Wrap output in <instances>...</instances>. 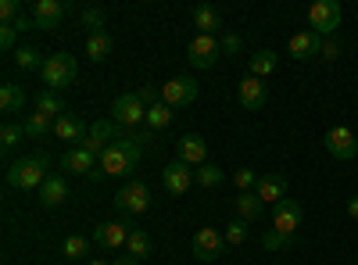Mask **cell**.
<instances>
[{
	"instance_id": "cell-1",
	"label": "cell",
	"mask_w": 358,
	"mask_h": 265,
	"mask_svg": "<svg viewBox=\"0 0 358 265\" xmlns=\"http://www.w3.org/2000/svg\"><path fill=\"white\" fill-rule=\"evenodd\" d=\"M140 147H133V143H126V140H115L108 151L97 158V169L104 172V176H115V180H122V176H129L133 169H136V162H140Z\"/></svg>"
},
{
	"instance_id": "cell-2",
	"label": "cell",
	"mask_w": 358,
	"mask_h": 265,
	"mask_svg": "<svg viewBox=\"0 0 358 265\" xmlns=\"http://www.w3.org/2000/svg\"><path fill=\"white\" fill-rule=\"evenodd\" d=\"M8 187H18V190H33V187H43L47 180V158L43 155H25L22 162H15L8 169Z\"/></svg>"
},
{
	"instance_id": "cell-3",
	"label": "cell",
	"mask_w": 358,
	"mask_h": 265,
	"mask_svg": "<svg viewBox=\"0 0 358 265\" xmlns=\"http://www.w3.org/2000/svg\"><path fill=\"white\" fill-rule=\"evenodd\" d=\"M40 76H43V83L50 86V90H62V86H72V83H76L79 65H76V57H72V54L57 50V54H50L47 62H43Z\"/></svg>"
},
{
	"instance_id": "cell-4",
	"label": "cell",
	"mask_w": 358,
	"mask_h": 265,
	"mask_svg": "<svg viewBox=\"0 0 358 265\" xmlns=\"http://www.w3.org/2000/svg\"><path fill=\"white\" fill-rule=\"evenodd\" d=\"M341 18H344V8L337 4V0H315V4L308 8V25H312V33H319L322 40L337 33Z\"/></svg>"
},
{
	"instance_id": "cell-5",
	"label": "cell",
	"mask_w": 358,
	"mask_h": 265,
	"mask_svg": "<svg viewBox=\"0 0 358 265\" xmlns=\"http://www.w3.org/2000/svg\"><path fill=\"white\" fill-rule=\"evenodd\" d=\"M111 119L122 129H140V126H147V108L140 104L136 94H122L111 104Z\"/></svg>"
},
{
	"instance_id": "cell-6",
	"label": "cell",
	"mask_w": 358,
	"mask_h": 265,
	"mask_svg": "<svg viewBox=\"0 0 358 265\" xmlns=\"http://www.w3.org/2000/svg\"><path fill=\"white\" fill-rule=\"evenodd\" d=\"M194 101H197L194 76H176L162 86V104H169V108H190Z\"/></svg>"
},
{
	"instance_id": "cell-7",
	"label": "cell",
	"mask_w": 358,
	"mask_h": 265,
	"mask_svg": "<svg viewBox=\"0 0 358 265\" xmlns=\"http://www.w3.org/2000/svg\"><path fill=\"white\" fill-rule=\"evenodd\" d=\"M322 143H326V155L337 158V162H351V158L358 155V140H355V133H351L348 126H334V129H326Z\"/></svg>"
},
{
	"instance_id": "cell-8",
	"label": "cell",
	"mask_w": 358,
	"mask_h": 265,
	"mask_svg": "<svg viewBox=\"0 0 358 265\" xmlns=\"http://www.w3.org/2000/svg\"><path fill=\"white\" fill-rule=\"evenodd\" d=\"M115 204H118L126 215H143L147 208H151V190H147V183L133 180V183H126L122 190L115 194Z\"/></svg>"
},
{
	"instance_id": "cell-9",
	"label": "cell",
	"mask_w": 358,
	"mask_h": 265,
	"mask_svg": "<svg viewBox=\"0 0 358 265\" xmlns=\"http://www.w3.org/2000/svg\"><path fill=\"white\" fill-rule=\"evenodd\" d=\"M162 183H165V190L172 194V197H183L197 180H194V165H187V162H169L165 165V172H162Z\"/></svg>"
},
{
	"instance_id": "cell-10",
	"label": "cell",
	"mask_w": 358,
	"mask_h": 265,
	"mask_svg": "<svg viewBox=\"0 0 358 265\" xmlns=\"http://www.w3.org/2000/svg\"><path fill=\"white\" fill-rule=\"evenodd\" d=\"M187 54H190V65H194V69H212V65L219 62V54H222V43H219L215 36L197 33V36L190 40Z\"/></svg>"
},
{
	"instance_id": "cell-11",
	"label": "cell",
	"mask_w": 358,
	"mask_h": 265,
	"mask_svg": "<svg viewBox=\"0 0 358 265\" xmlns=\"http://www.w3.org/2000/svg\"><path fill=\"white\" fill-rule=\"evenodd\" d=\"M301 219H305V212H301V204H297V201L283 197L280 204H273V229L283 233V237H294L297 226H301Z\"/></svg>"
},
{
	"instance_id": "cell-12",
	"label": "cell",
	"mask_w": 358,
	"mask_h": 265,
	"mask_svg": "<svg viewBox=\"0 0 358 265\" xmlns=\"http://www.w3.org/2000/svg\"><path fill=\"white\" fill-rule=\"evenodd\" d=\"M222 244H226V237H222L215 226H201V229L194 233V258L215 262V258L222 255Z\"/></svg>"
},
{
	"instance_id": "cell-13",
	"label": "cell",
	"mask_w": 358,
	"mask_h": 265,
	"mask_svg": "<svg viewBox=\"0 0 358 265\" xmlns=\"http://www.w3.org/2000/svg\"><path fill=\"white\" fill-rule=\"evenodd\" d=\"M62 169L65 172H76V176H86V180H101V169H97V155H90L86 147H72V151L62 158Z\"/></svg>"
},
{
	"instance_id": "cell-14",
	"label": "cell",
	"mask_w": 358,
	"mask_h": 265,
	"mask_svg": "<svg viewBox=\"0 0 358 265\" xmlns=\"http://www.w3.org/2000/svg\"><path fill=\"white\" fill-rule=\"evenodd\" d=\"M65 11H69L65 0H36L33 4V25L40 29V33H50V29H57V22H62Z\"/></svg>"
},
{
	"instance_id": "cell-15",
	"label": "cell",
	"mask_w": 358,
	"mask_h": 265,
	"mask_svg": "<svg viewBox=\"0 0 358 265\" xmlns=\"http://www.w3.org/2000/svg\"><path fill=\"white\" fill-rule=\"evenodd\" d=\"M287 50H290L294 62H308V57H319V50H322V36H319V33H312V29H305V33L290 36Z\"/></svg>"
},
{
	"instance_id": "cell-16",
	"label": "cell",
	"mask_w": 358,
	"mask_h": 265,
	"mask_svg": "<svg viewBox=\"0 0 358 265\" xmlns=\"http://www.w3.org/2000/svg\"><path fill=\"white\" fill-rule=\"evenodd\" d=\"M54 136L65 140V143H83L90 136V126L83 115H62V119L54 122Z\"/></svg>"
},
{
	"instance_id": "cell-17",
	"label": "cell",
	"mask_w": 358,
	"mask_h": 265,
	"mask_svg": "<svg viewBox=\"0 0 358 265\" xmlns=\"http://www.w3.org/2000/svg\"><path fill=\"white\" fill-rule=\"evenodd\" d=\"M129 233H133V226H129V222H104V226H97V229H94V241H97L101 248L115 251V248H122V244L129 241Z\"/></svg>"
},
{
	"instance_id": "cell-18",
	"label": "cell",
	"mask_w": 358,
	"mask_h": 265,
	"mask_svg": "<svg viewBox=\"0 0 358 265\" xmlns=\"http://www.w3.org/2000/svg\"><path fill=\"white\" fill-rule=\"evenodd\" d=\"M204 158H208V143H204V136H197V133H187L183 140H179V162H187V165H204Z\"/></svg>"
},
{
	"instance_id": "cell-19",
	"label": "cell",
	"mask_w": 358,
	"mask_h": 265,
	"mask_svg": "<svg viewBox=\"0 0 358 265\" xmlns=\"http://www.w3.org/2000/svg\"><path fill=\"white\" fill-rule=\"evenodd\" d=\"M236 97H241V108L258 111V108L265 104V83H262V79H255V76H248L241 86H236Z\"/></svg>"
},
{
	"instance_id": "cell-20",
	"label": "cell",
	"mask_w": 358,
	"mask_h": 265,
	"mask_svg": "<svg viewBox=\"0 0 358 265\" xmlns=\"http://www.w3.org/2000/svg\"><path fill=\"white\" fill-rule=\"evenodd\" d=\"M255 194H258L265 204H280V201L287 197V180H283V176H262L258 187H255Z\"/></svg>"
},
{
	"instance_id": "cell-21",
	"label": "cell",
	"mask_w": 358,
	"mask_h": 265,
	"mask_svg": "<svg viewBox=\"0 0 358 265\" xmlns=\"http://www.w3.org/2000/svg\"><path fill=\"white\" fill-rule=\"evenodd\" d=\"M25 104H29V94L22 90V86H15V83L0 86V111L4 115H22Z\"/></svg>"
},
{
	"instance_id": "cell-22",
	"label": "cell",
	"mask_w": 358,
	"mask_h": 265,
	"mask_svg": "<svg viewBox=\"0 0 358 265\" xmlns=\"http://www.w3.org/2000/svg\"><path fill=\"white\" fill-rule=\"evenodd\" d=\"M276 65H280L276 50H255V54L248 57V76L265 79V76H273V72H276Z\"/></svg>"
},
{
	"instance_id": "cell-23",
	"label": "cell",
	"mask_w": 358,
	"mask_h": 265,
	"mask_svg": "<svg viewBox=\"0 0 358 265\" xmlns=\"http://www.w3.org/2000/svg\"><path fill=\"white\" fill-rule=\"evenodd\" d=\"M65 197H69V183L62 180V176H47L43 187H40V201L47 204V208H57Z\"/></svg>"
},
{
	"instance_id": "cell-24",
	"label": "cell",
	"mask_w": 358,
	"mask_h": 265,
	"mask_svg": "<svg viewBox=\"0 0 358 265\" xmlns=\"http://www.w3.org/2000/svg\"><path fill=\"white\" fill-rule=\"evenodd\" d=\"M194 25L201 29L204 36H215L219 29H222V15H219L212 4H197V8H194Z\"/></svg>"
},
{
	"instance_id": "cell-25",
	"label": "cell",
	"mask_w": 358,
	"mask_h": 265,
	"mask_svg": "<svg viewBox=\"0 0 358 265\" xmlns=\"http://www.w3.org/2000/svg\"><path fill=\"white\" fill-rule=\"evenodd\" d=\"M54 122H57V119H50V115H43V111H33V115H25V119H22V129H25V136L40 140V136L54 133Z\"/></svg>"
},
{
	"instance_id": "cell-26",
	"label": "cell",
	"mask_w": 358,
	"mask_h": 265,
	"mask_svg": "<svg viewBox=\"0 0 358 265\" xmlns=\"http://www.w3.org/2000/svg\"><path fill=\"white\" fill-rule=\"evenodd\" d=\"M262 212H265V201H262L255 190H248V194L236 197V219H248V222H255Z\"/></svg>"
},
{
	"instance_id": "cell-27",
	"label": "cell",
	"mask_w": 358,
	"mask_h": 265,
	"mask_svg": "<svg viewBox=\"0 0 358 265\" xmlns=\"http://www.w3.org/2000/svg\"><path fill=\"white\" fill-rule=\"evenodd\" d=\"M111 36H108V29L104 33H90V40H86V57L90 62H104V57L111 54Z\"/></svg>"
},
{
	"instance_id": "cell-28",
	"label": "cell",
	"mask_w": 358,
	"mask_h": 265,
	"mask_svg": "<svg viewBox=\"0 0 358 265\" xmlns=\"http://www.w3.org/2000/svg\"><path fill=\"white\" fill-rule=\"evenodd\" d=\"M172 126V108L169 104H155V108H147V129H169Z\"/></svg>"
},
{
	"instance_id": "cell-29",
	"label": "cell",
	"mask_w": 358,
	"mask_h": 265,
	"mask_svg": "<svg viewBox=\"0 0 358 265\" xmlns=\"http://www.w3.org/2000/svg\"><path fill=\"white\" fill-rule=\"evenodd\" d=\"M43 62H47V57H43L36 47H18V50H15V65L25 69V72H29V69H43Z\"/></svg>"
},
{
	"instance_id": "cell-30",
	"label": "cell",
	"mask_w": 358,
	"mask_h": 265,
	"mask_svg": "<svg viewBox=\"0 0 358 265\" xmlns=\"http://www.w3.org/2000/svg\"><path fill=\"white\" fill-rule=\"evenodd\" d=\"M194 180H197L201 187H208V190H212V187H219V183H222V169L204 162V165H197V169H194Z\"/></svg>"
},
{
	"instance_id": "cell-31",
	"label": "cell",
	"mask_w": 358,
	"mask_h": 265,
	"mask_svg": "<svg viewBox=\"0 0 358 265\" xmlns=\"http://www.w3.org/2000/svg\"><path fill=\"white\" fill-rule=\"evenodd\" d=\"M22 136H25L22 122H4V129H0V151H15Z\"/></svg>"
},
{
	"instance_id": "cell-32",
	"label": "cell",
	"mask_w": 358,
	"mask_h": 265,
	"mask_svg": "<svg viewBox=\"0 0 358 265\" xmlns=\"http://www.w3.org/2000/svg\"><path fill=\"white\" fill-rule=\"evenodd\" d=\"M126 248H129L133 258H147V255H151V237H147L143 229H133L129 241H126Z\"/></svg>"
},
{
	"instance_id": "cell-33",
	"label": "cell",
	"mask_w": 358,
	"mask_h": 265,
	"mask_svg": "<svg viewBox=\"0 0 358 265\" xmlns=\"http://www.w3.org/2000/svg\"><path fill=\"white\" fill-rule=\"evenodd\" d=\"M248 229H251V222H248V219H233V222L222 229V237H226V244H233V248H236V244H244V241H248Z\"/></svg>"
},
{
	"instance_id": "cell-34",
	"label": "cell",
	"mask_w": 358,
	"mask_h": 265,
	"mask_svg": "<svg viewBox=\"0 0 358 265\" xmlns=\"http://www.w3.org/2000/svg\"><path fill=\"white\" fill-rule=\"evenodd\" d=\"M118 140H126V143H133V147H151L155 143V129H147V126H140V129H122V136Z\"/></svg>"
},
{
	"instance_id": "cell-35",
	"label": "cell",
	"mask_w": 358,
	"mask_h": 265,
	"mask_svg": "<svg viewBox=\"0 0 358 265\" xmlns=\"http://www.w3.org/2000/svg\"><path fill=\"white\" fill-rule=\"evenodd\" d=\"M36 111L50 115V119H62V115H65V104H62V101H57V97L47 90V94H40V97H36Z\"/></svg>"
},
{
	"instance_id": "cell-36",
	"label": "cell",
	"mask_w": 358,
	"mask_h": 265,
	"mask_svg": "<svg viewBox=\"0 0 358 265\" xmlns=\"http://www.w3.org/2000/svg\"><path fill=\"white\" fill-rule=\"evenodd\" d=\"M133 94L140 97V104H143V108H155V104H162V86H155V83H143V86H136Z\"/></svg>"
},
{
	"instance_id": "cell-37",
	"label": "cell",
	"mask_w": 358,
	"mask_h": 265,
	"mask_svg": "<svg viewBox=\"0 0 358 265\" xmlns=\"http://www.w3.org/2000/svg\"><path fill=\"white\" fill-rule=\"evenodd\" d=\"M79 25L94 29V33H104V11L101 8H83L79 11Z\"/></svg>"
},
{
	"instance_id": "cell-38",
	"label": "cell",
	"mask_w": 358,
	"mask_h": 265,
	"mask_svg": "<svg viewBox=\"0 0 358 265\" xmlns=\"http://www.w3.org/2000/svg\"><path fill=\"white\" fill-rule=\"evenodd\" d=\"M22 15H25V11H22L18 0H0V25H15Z\"/></svg>"
},
{
	"instance_id": "cell-39",
	"label": "cell",
	"mask_w": 358,
	"mask_h": 265,
	"mask_svg": "<svg viewBox=\"0 0 358 265\" xmlns=\"http://www.w3.org/2000/svg\"><path fill=\"white\" fill-rule=\"evenodd\" d=\"M233 180H236V187H241V194H248V190H255V187H258L262 176H258L255 169H236V172H233Z\"/></svg>"
},
{
	"instance_id": "cell-40",
	"label": "cell",
	"mask_w": 358,
	"mask_h": 265,
	"mask_svg": "<svg viewBox=\"0 0 358 265\" xmlns=\"http://www.w3.org/2000/svg\"><path fill=\"white\" fill-rule=\"evenodd\" d=\"M62 251H65V258H86L90 241H86V237H69V241L62 244Z\"/></svg>"
},
{
	"instance_id": "cell-41",
	"label": "cell",
	"mask_w": 358,
	"mask_h": 265,
	"mask_svg": "<svg viewBox=\"0 0 358 265\" xmlns=\"http://www.w3.org/2000/svg\"><path fill=\"white\" fill-rule=\"evenodd\" d=\"M262 244H265V251H280V248H290L294 244V237H283V233H265V237H262Z\"/></svg>"
},
{
	"instance_id": "cell-42",
	"label": "cell",
	"mask_w": 358,
	"mask_h": 265,
	"mask_svg": "<svg viewBox=\"0 0 358 265\" xmlns=\"http://www.w3.org/2000/svg\"><path fill=\"white\" fill-rule=\"evenodd\" d=\"M341 40H334V36H326L322 40V50H319V57H322V62H337V57H341Z\"/></svg>"
},
{
	"instance_id": "cell-43",
	"label": "cell",
	"mask_w": 358,
	"mask_h": 265,
	"mask_svg": "<svg viewBox=\"0 0 358 265\" xmlns=\"http://www.w3.org/2000/svg\"><path fill=\"white\" fill-rule=\"evenodd\" d=\"M18 43V29L15 25H0V50H15Z\"/></svg>"
},
{
	"instance_id": "cell-44",
	"label": "cell",
	"mask_w": 358,
	"mask_h": 265,
	"mask_svg": "<svg viewBox=\"0 0 358 265\" xmlns=\"http://www.w3.org/2000/svg\"><path fill=\"white\" fill-rule=\"evenodd\" d=\"M219 43H222V54H241V47H244L236 33H222V40H219Z\"/></svg>"
},
{
	"instance_id": "cell-45",
	"label": "cell",
	"mask_w": 358,
	"mask_h": 265,
	"mask_svg": "<svg viewBox=\"0 0 358 265\" xmlns=\"http://www.w3.org/2000/svg\"><path fill=\"white\" fill-rule=\"evenodd\" d=\"M15 29H18V33H29V29H36V25H33V15H22V18L15 22Z\"/></svg>"
},
{
	"instance_id": "cell-46",
	"label": "cell",
	"mask_w": 358,
	"mask_h": 265,
	"mask_svg": "<svg viewBox=\"0 0 358 265\" xmlns=\"http://www.w3.org/2000/svg\"><path fill=\"white\" fill-rule=\"evenodd\" d=\"M348 215H351V219H358V194L348 201Z\"/></svg>"
},
{
	"instance_id": "cell-47",
	"label": "cell",
	"mask_w": 358,
	"mask_h": 265,
	"mask_svg": "<svg viewBox=\"0 0 358 265\" xmlns=\"http://www.w3.org/2000/svg\"><path fill=\"white\" fill-rule=\"evenodd\" d=\"M111 265H140V258H133V255H129V258H115Z\"/></svg>"
},
{
	"instance_id": "cell-48",
	"label": "cell",
	"mask_w": 358,
	"mask_h": 265,
	"mask_svg": "<svg viewBox=\"0 0 358 265\" xmlns=\"http://www.w3.org/2000/svg\"><path fill=\"white\" fill-rule=\"evenodd\" d=\"M90 265H108V262H90Z\"/></svg>"
}]
</instances>
